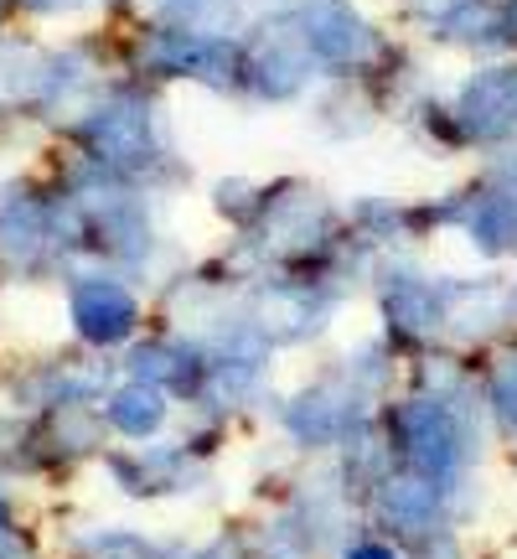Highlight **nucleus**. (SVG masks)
I'll list each match as a JSON object with an SVG mask.
<instances>
[{"label":"nucleus","instance_id":"10","mask_svg":"<svg viewBox=\"0 0 517 559\" xmlns=\"http://www.w3.org/2000/svg\"><path fill=\"white\" fill-rule=\"evenodd\" d=\"M341 559H404V549H394V544H383V539H352L341 549Z\"/></svg>","mask_w":517,"mask_h":559},{"label":"nucleus","instance_id":"9","mask_svg":"<svg viewBox=\"0 0 517 559\" xmlns=\"http://www.w3.org/2000/svg\"><path fill=\"white\" fill-rule=\"evenodd\" d=\"M481 409L497 419L502 436L517 440V347L502 353V358L486 368V379H481Z\"/></svg>","mask_w":517,"mask_h":559},{"label":"nucleus","instance_id":"7","mask_svg":"<svg viewBox=\"0 0 517 559\" xmlns=\"http://www.w3.org/2000/svg\"><path fill=\"white\" fill-rule=\"evenodd\" d=\"M300 41L311 47V58L332 62V68H358V62L373 52L368 26H362L352 11H341V5H321V11H311Z\"/></svg>","mask_w":517,"mask_h":559},{"label":"nucleus","instance_id":"8","mask_svg":"<svg viewBox=\"0 0 517 559\" xmlns=\"http://www.w3.org/2000/svg\"><path fill=\"white\" fill-rule=\"evenodd\" d=\"M109 419H115V430H124V436H135V440L156 436L160 425H166V394H160L156 383H130V389L115 394Z\"/></svg>","mask_w":517,"mask_h":559},{"label":"nucleus","instance_id":"11","mask_svg":"<svg viewBox=\"0 0 517 559\" xmlns=\"http://www.w3.org/2000/svg\"><path fill=\"white\" fill-rule=\"evenodd\" d=\"M486 171H492V177H497V181H507V187H513V192H517V151H513V156H502L497 166H486Z\"/></svg>","mask_w":517,"mask_h":559},{"label":"nucleus","instance_id":"1","mask_svg":"<svg viewBox=\"0 0 517 559\" xmlns=\"http://www.w3.org/2000/svg\"><path fill=\"white\" fill-rule=\"evenodd\" d=\"M373 394L352 379V368L337 362V368H326L321 379H311L300 394L279 404V430L290 436V445L300 451H337L341 440L358 430L362 419H373Z\"/></svg>","mask_w":517,"mask_h":559},{"label":"nucleus","instance_id":"12","mask_svg":"<svg viewBox=\"0 0 517 559\" xmlns=\"http://www.w3.org/2000/svg\"><path fill=\"white\" fill-rule=\"evenodd\" d=\"M507 300H513V317H517V275L507 280Z\"/></svg>","mask_w":517,"mask_h":559},{"label":"nucleus","instance_id":"2","mask_svg":"<svg viewBox=\"0 0 517 559\" xmlns=\"http://www.w3.org/2000/svg\"><path fill=\"white\" fill-rule=\"evenodd\" d=\"M378 311L383 342L404 353H424L445 337L450 321V275H419L414 264H383L378 270Z\"/></svg>","mask_w":517,"mask_h":559},{"label":"nucleus","instance_id":"3","mask_svg":"<svg viewBox=\"0 0 517 559\" xmlns=\"http://www.w3.org/2000/svg\"><path fill=\"white\" fill-rule=\"evenodd\" d=\"M341 300H347V290H332V285H305V280H290V275H258L243 290V311L264 332L269 347H300V342L321 337L332 326Z\"/></svg>","mask_w":517,"mask_h":559},{"label":"nucleus","instance_id":"13","mask_svg":"<svg viewBox=\"0 0 517 559\" xmlns=\"http://www.w3.org/2000/svg\"><path fill=\"white\" fill-rule=\"evenodd\" d=\"M507 32H513V37H517V5H513V21H507Z\"/></svg>","mask_w":517,"mask_h":559},{"label":"nucleus","instance_id":"6","mask_svg":"<svg viewBox=\"0 0 517 559\" xmlns=\"http://www.w3.org/2000/svg\"><path fill=\"white\" fill-rule=\"evenodd\" d=\"M197 451L181 440V445H156V451H145L140 461H124L115 456V477H120L124 492H135V498H160V492H187V481L197 472Z\"/></svg>","mask_w":517,"mask_h":559},{"label":"nucleus","instance_id":"4","mask_svg":"<svg viewBox=\"0 0 517 559\" xmlns=\"http://www.w3.org/2000/svg\"><path fill=\"white\" fill-rule=\"evenodd\" d=\"M456 130L471 145H507L517 135V68H481L460 83L456 94Z\"/></svg>","mask_w":517,"mask_h":559},{"label":"nucleus","instance_id":"5","mask_svg":"<svg viewBox=\"0 0 517 559\" xmlns=\"http://www.w3.org/2000/svg\"><path fill=\"white\" fill-rule=\"evenodd\" d=\"M73 317H79V332L88 342H120L135 332L140 300L124 290L120 280H88L73 296Z\"/></svg>","mask_w":517,"mask_h":559}]
</instances>
